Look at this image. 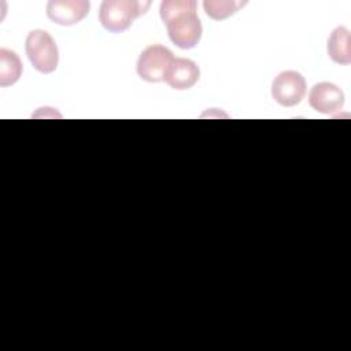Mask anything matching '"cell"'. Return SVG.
I'll return each instance as SVG.
<instances>
[{"label": "cell", "mask_w": 351, "mask_h": 351, "mask_svg": "<svg viewBox=\"0 0 351 351\" xmlns=\"http://www.w3.org/2000/svg\"><path fill=\"white\" fill-rule=\"evenodd\" d=\"M174 59L173 52L159 44L147 47L138 56L137 74L147 82H160L165 80V74L171 60Z\"/></svg>", "instance_id": "277c9868"}, {"label": "cell", "mask_w": 351, "mask_h": 351, "mask_svg": "<svg viewBox=\"0 0 351 351\" xmlns=\"http://www.w3.org/2000/svg\"><path fill=\"white\" fill-rule=\"evenodd\" d=\"M149 1L137 0H104L99 10V21L111 33L126 30L136 18L145 14Z\"/></svg>", "instance_id": "7a4b0ae2"}, {"label": "cell", "mask_w": 351, "mask_h": 351, "mask_svg": "<svg viewBox=\"0 0 351 351\" xmlns=\"http://www.w3.org/2000/svg\"><path fill=\"white\" fill-rule=\"evenodd\" d=\"M193 0H165L160 3V18L167 27L169 38L181 49L197 45L202 37V23Z\"/></svg>", "instance_id": "6da1fadb"}, {"label": "cell", "mask_w": 351, "mask_h": 351, "mask_svg": "<svg viewBox=\"0 0 351 351\" xmlns=\"http://www.w3.org/2000/svg\"><path fill=\"white\" fill-rule=\"evenodd\" d=\"M328 55L335 63H351V38L350 30L344 26H337L328 38Z\"/></svg>", "instance_id": "9c48e42d"}, {"label": "cell", "mask_w": 351, "mask_h": 351, "mask_svg": "<svg viewBox=\"0 0 351 351\" xmlns=\"http://www.w3.org/2000/svg\"><path fill=\"white\" fill-rule=\"evenodd\" d=\"M304 95L306 80L300 73L295 70L281 71L273 80L271 96L278 104L284 107H292L299 104Z\"/></svg>", "instance_id": "5b68a950"}, {"label": "cell", "mask_w": 351, "mask_h": 351, "mask_svg": "<svg viewBox=\"0 0 351 351\" xmlns=\"http://www.w3.org/2000/svg\"><path fill=\"white\" fill-rule=\"evenodd\" d=\"M22 74V62L19 56L10 49H0V85L8 86L15 84Z\"/></svg>", "instance_id": "30bf717a"}, {"label": "cell", "mask_w": 351, "mask_h": 351, "mask_svg": "<svg viewBox=\"0 0 351 351\" xmlns=\"http://www.w3.org/2000/svg\"><path fill=\"white\" fill-rule=\"evenodd\" d=\"M200 77L197 64L186 58H174L165 74V82L178 90L192 88Z\"/></svg>", "instance_id": "ba28073f"}, {"label": "cell", "mask_w": 351, "mask_h": 351, "mask_svg": "<svg viewBox=\"0 0 351 351\" xmlns=\"http://www.w3.org/2000/svg\"><path fill=\"white\" fill-rule=\"evenodd\" d=\"M25 49L30 63L37 71L49 74L58 67L59 51L55 40L48 32L43 29L32 30L26 37Z\"/></svg>", "instance_id": "3957f363"}, {"label": "cell", "mask_w": 351, "mask_h": 351, "mask_svg": "<svg viewBox=\"0 0 351 351\" xmlns=\"http://www.w3.org/2000/svg\"><path fill=\"white\" fill-rule=\"evenodd\" d=\"M90 4L86 0H51L47 4V16L62 26H71L81 22L89 12Z\"/></svg>", "instance_id": "8992f818"}, {"label": "cell", "mask_w": 351, "mask_h": 351, "mask_svg": "<svg viewBox=\"0 0 351 351\" xmlns=\"http://www.w3.org/2000/svg\"><path fill=\"white\" fill-rule=\"evenodd\" d=\"M244 4H245L244 1H222V0L213 1V0H206L203 3V7H204V12L210 18H213L214 21H222V19H226L228 16L233 15Z\"/></svg>", "instance_id": "8fae6325"}, {"label": "cell", "mask_w": 351, "mask_h": 351, "mask_svg": "<svg viewBox=\"0 0 351 351\" xmlns=\"http://www.w3.org/2000/svg\"><path fill=\"white\" fill-rule=\"evenodd\" d=\"M308 104L322 114H333L343 108L344 93L332 82H318L308 93Z\"/></svg>", "instance_id": "52a82bcc"}]
</instances>
